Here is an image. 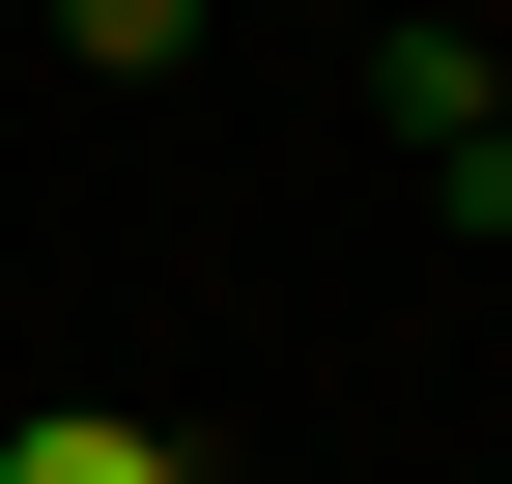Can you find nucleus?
<instances>
[{
    "label": "nucleus",
    "mask_w": 512,
    "mask_h": 484,
    "mask_svg": "<svg viewBox=\"0 0 512 484\" xmlns=\"http://www.w3.org/2000/svg\"><path fill=\"white\" fill-rule=\"evenodd\" d=\"M370 143H427V171L512 143V86H484V29H456V0H399V29H370Z\"/></svg>",
    "instance_id": "f257e3e1"
},
{
    "label": "nucleus",
    "mask_w": 512,
    "mask_h": 484,
    "mask_svg": "<svg viewBox=\"0 0 512 484\" xmlns=\"http://www.w3.org/2000/svg\"><path fill=\"white\" fill-rule=\"evenodd\" d=\"M0 484H200V456H171L143 399H57V428H0Z\"/></svg>",
    "instance_id": "f03ea898"
},
{
    "label": "nucleus",
    "mask_w": 512,
    "mask_h": 484,
    "mask_svg": "<svg viewBox=\"0 0 512 484\" xmlns=\"http://www.w3.org/2000/svg\"><path fill=\"white\" fill-rule=\"evenodd\" d=\"M57 57H86V86H171V57H200V0H29Z\"/></svg>",
    "instance_id": "7ed1b4c3"
},
{
    "label": "nucleus",
    "mask_w": 512,
    "mask_h": 484,
    "mask_svg": "<svg viewBox=\"0 0 512 484\" xmlns=\"http://www.w3.org/2000/svg\"><path fill=\"white\" fill-rule=\"evenodd\" d=\"M484 86H512V29H484Z\"/></svg>",
    "instance_id": "20e7f679"
}]
</instances>
